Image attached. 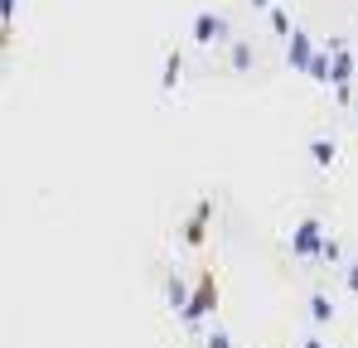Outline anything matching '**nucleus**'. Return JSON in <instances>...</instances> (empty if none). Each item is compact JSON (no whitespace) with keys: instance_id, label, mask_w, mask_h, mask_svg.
<instances>
[{"instance_id":"f257e3e1","label":"nucleus","mask_w":358,"mask_h":348,"mask_svg":"<svg viewBox=\"0 0 358 348\" xmlns=\"http://www.w3.org/2000/svg\"><path fill=\"white\" fill-rule=\"evenodd\" d=\"M218 295H223V290H218V271H213V266H203V271H199V281H194V295H189V305L179 310V319H184L189 329L208 324V314L218 310Z\"/></svg>"},{"instance_id":"f03ea898","label":"nucleus","mask_w":358,"mask_h":348,"mask_svg":"<svg viewBox=\"0 0 358 348\" xmlns=\"http://www.w3.org/2000/svg\"><path fill=\"white\" fill-rule=\"evenodd\" d=\"M324 223L320 218H300L296 228H291V256L296 261H320V252H324Z\"/></svg>"},{"instance_id":"7ed1b4c3","label":"nucleus","mask_w":358,"mask_h":348,"mask_svg":"<svg viewBox=\"0 0 358 348\" xmlns=\"http://www.w3.org/2000/svg\"><path fill=\"white\" fill-rule=\"evenodd\" d=\"M208 228H213V198H199V203H194V213H189V218H184V228H179L184 247H189V252H199V247L208 242Z\"/></svg>"},{"instance_id":"20e7f679","label":"nucleus","mask_w":358,"mask_h":348,"mask_svg":"<svg viewBox=\"0 0 358 348\" xmlns=\"http://www.w3.org/2000/svg\"><path fill=\"white\" fill-rule=\"evenodd\" d=\"M194 44H228V20L223 15H213V10H199L194 15Z\"/></svg>"},{"instance_id":"39448f33","label":"nucleus","mask_w":358,"mask_h":348,"mask_svg":"<svg viewBox=\"0 0 358 348\" xmlns=\"http://www.w3.org/2000/svg\"><path fill=\"white\" fill-rule=\"evenodd\" d=\"M329 82L334 87H354V49L344 44V39H329Z\"/></svg>"},{"instance_id":"423d86ee","label":"nucleus","mask_w":358,"mask_h":348,"mask_svg":"<svg viewBox=\"0 0 358 348\" xmlns=\"http://www.w3.org/2000/svg\"><path fill=\"white\" fill-rule=\"evenodd\" d=\"M315 54H320V49L310 44V34H305V29H296V34L286 39V58H291V68H300V73L310 68V58H315Z\"/></svg>"},{"instance_id":"0eeeda50","label":"nucleus","mask_w":358,"mask_h":348,"mask_svg":"<svg viewBox=\"0 0 358 348\" xmlns=\"http://www.w3.org/2000/svg\"><path fill=\"white\" fill-rule=\"evenodd\" d=\"M305 310H310V324H315V329H324V324H334V300H329L324 290H315V295L305 300Z\"/></svg>"},{"instance_id":"6e6552de","label":"nucleus","mask_w":358,"mask_h":348,"mask_svg":"<svg viewBox=\"0 0 358 348\" xmlns=\"http://www.w3.org/2000/svg\"><path fill=\"white\" fill-rule=\"evenodd\" d=\"M310 160H315L320 170H329V165L339 160V145H334V140H324V136H315V140H310Z\"/></svg>"},{"instance_id":"1a4fd4ad","label":"nucleus","mask_w":358,"mask_h":348,"mask_svg":"<svg viewBox=\"0 0 358 348\" xmlns=\"http://www.w3.org/2000/svg\"><path fill=\"white\" fill-rule=\"evenodd\" d=\"M189 295H194V286H189L184 276H170V281H165V300H170L175 310H184V305H189Z\"/></svg>"},{"instance_id":"9d476101","label":"nucleus","mask_w":358,"mask_h":348,"mask_svg":"<svg viewBox=\"0 0 358 348\" xmlns=\"http://www.w3.org/2000/svg\"><path fill=\"white\" fill-rule=\"evenodd\" d=\"M179 73H184V54L175 49V54L165 58V78H160V87H165V92H175V87H179Z\"/></svg>"},{"instance_id":"9b49d317","label":"nucleus","mask_w":358,"mask_h":348,"mask_svg":"<svg viewBox=\"0 0 358 348\" xmlns=\"http://www.w3.org/2000/svg\"><path fill=\"white\" fill-rule=\"evenodd\" d=\"M228 63H233L238 73H247V68L257 63V54H252V44H242V39H233V49H228Z\"/></svg>"},{"instance_id":"f8f14e48","label":"nucleus","mask_w":358,"mask_h":348,"mask_svg":"<svg viewBox=\"0 0 358 348\" xmlns=\"http://www.w3.org/2000/svg\"><path fill=\"white\" fill-rule=\"evenodd\" d=\"M329 63H334L329 49H320V54L310 58V68H305V73H310V82H329Z\"/></svg>"},{"instance_id":"ddd939ff","label":"nucleus","mask_w":358,"mask_h":348,"mask_svg":"<svg viewBox=\"0 0 358 348\" xmlns=\"http://www.w3.org/2000/svg\"><path fill=\"white\" fill-rule=\"evenodd\" d=\"M266 15H271V29H276V34H281V39H291V34H296V24H291V15H286V10H281V5H271V10H266Z\"/></svg>"},{"instance_id":"4468645a","label":"nucleus","mask_w":358,"mask_h":348,"mask_svg":"<svg viewBox=\"0 0 358 348\" xmlns=\"http://www.w3.org/2000/svg\"><path fill=\"white\" fill-rule=\"evenodd\" d=\"M320 261H329V266H339V261H344V247H339L334 237H324V252H320Z\"/></svg>"},{"instance_id":"2eb2a0df","label":"nucleus","mask_w":358,"mask_h":348,"mask_svg":"<svg viewBox=\"0 0 358 348\" xmlns=\"http://www.w3.org/2000/svg\"><path fill=\"white\" fill-rule=\"evenodd\" d=\"M203 348H233V339H228L223 329H213V334H208V344H203Z\"/></svg>"},{"instance_id":"dca6fc26","label":"nucleus","mask_w":358,"mask_h":348,"mask_svg":"<svg viewBox=\"0 0 358 348\" xmlns=\"http://www.w3.org/2000/svg\"><path fill=\"white\" fill-rule=\"evenodd\" d=\"M344 286L358 295V261H349V266H344Z\"/></svg>"},{"instance_id":"f3484780","label":"nucleus","mask_w":358,"mask_h":348,"mask_svg":"<svg viewBox=\"0 0 358 348\" xmlns=\"http://www.w3.org/2000/svg\"><path fill=\"white\" fill-rule=\"evenodd\" d=\"M300 348H324V339H320V334H310V339H300Z\"/></svg>"},{"instance_id":"a211bd4d","label":"nucleus","mask_w":358,"mask_h":348,"mask_svg":"<svg viewBox=\"0 0 358 348\" xmlns=\"http://www.w3.org/2000/svg\"><path fill=\"white\" fill-rule=\"evenodd\" d=\"M252 5H257V10H271V5H276V0H252Z\"/></svg>"}]
</instances>
